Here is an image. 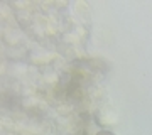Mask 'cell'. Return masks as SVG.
I'll return each mask as SVG.
<instances>
[{"label":"cell","mask_w":152,"mask_h":135,"mask_svg":"<svg viewBox=\"0 0 152 135\" xmlns=\"http://www.w3.org/2000/svg\"><path fill=\"white\" fill-rule=\"evenodd\" d=\"M96 135H113L112 132H107V130H102V132H98Z\"/></svg>","instance_id":"obj_1"}]
</instances>
